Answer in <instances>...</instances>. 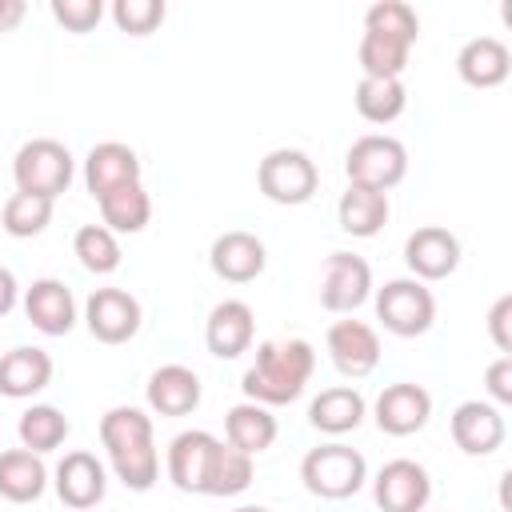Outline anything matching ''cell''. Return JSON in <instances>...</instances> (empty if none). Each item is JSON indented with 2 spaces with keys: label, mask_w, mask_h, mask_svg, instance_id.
<instances>
[{
  "label": "cell",
  "mask_w": 512,
  "mask_h": 512,
  "mask_svg": "<svg viewBox=\"0 0 512 512\" xmlns=\"http://www.w3.org/2000/svg\"><path fill=\"white\" fill-rule=\"evenodd\" d=\"M100 444L108 448L112 472L132 492H148L160 476V456L152 440V416H144L132 404H116L100 416Z\"/></svg>",
  "instance_id": "obj_1"
},
{
  "label": "cell",
  "mask_w": 512,
  "mask_h": 512,
  "mask_svg": "<svg viewBox=\"0 0 512 512\" xmlns=\"http://www.w3.org/2000/svg\"><path fill=\"white\" fill-rule=\"evenodd\" d=\"M316 372V352L308 340H264L256 348V360L252 368L244 372L240 388L252 404H264V408H276V404H292L304 384L312 380Z\"/></svg>",
  "instance_id": "obj_2"
},
{
  "label": "cell",
  "mask_w": 512,
  "mask_h": 512,
  "mask_svg": "<svg viewBox=\"0 0 512 512\" xmlns=\"http://www.w3.org/2000/svg\"><path fill=\"white\" fill-rule=\"evenodd\" d=\"M300 480L312 496L320 500H348L364 488L368 480V464L356 448L332 440V444H320L312 448L304 460H300Z\"/></svg>",
  "instance_id": "obj_3"
},
{
  "label": "cell",
  "mask_w": 512,
  "mask_h": 512,
  "mask_svg": "<svg viewBox=\"0 0 512 512\" xmlns=\"http://www.w3.org/2000/svg\"><path fill=\"white\" fill-rule=\"evenodd\" d=\"M72 172H76L72 152H68L60 140H52V136H36V140L20 144V152H16V160H12L16 192L44 196V200H56L60 192H68Z\"/></svg>",
  "instance_id": "obj_4"
},
{
  "label": "cell",
  "mask_w": 512,
  "mask_h": 512,
  "mask_svg": "<svg viewBox=\"0 0 512 512\" xmlns=\"http://www.w3.org/2000/svg\"><path fill=\"white\" fill-rule=\"evenodd\" d=\"M344 172H348V184H360V188H372V192H388L408 176V148L396 136L368 132L348 148Z\"/></svg>",
  "instance_id": "obj_5"
},
{
  "label": "cell",
  "mask_w": 512,
  "mask_h": 512,
  "mask_svg": "<svg viewBox=\"0 0 512 512\" xmlns=\"http://www.w3.org/2000/svg\"><path fill=\"white\" fill-rule=\"evenodd\" d=\"M376 320L400 340L424 336L436 320V296L412 276L388 280L384 288H376Z\"/></svg>",
  "instance_id": "obj_6"
},
{
  "label": "cell",
  "mask_w": 512,
  "mask_h": 512,
  "mask_svg": "<svg viewBox=\"0 0 512 512\" xmlns=\"http://www.w3.org/2000/svg\"><path fill=\"white\" fill-rule=\"evenodd\" d=\"M256 184L272 204H308L320 188V172L308 152L272 148L256 168Z\"/></svg>",
  "instance_id": "obj_7"
},
{
  "label": "cell",
  "mask_w": 512,
  "mask_h": 512,
  "mask_svg": "<svg viewBox=\"0 0 512 512\" xmlns=\"http://www.w3.org/2000/svg\"><path fill=\"white\" fill-rule=\"evenodd\" d=\"M372 296V268L356 252H332L320 272V304L328 312H356Z\"/></svg>",
  "instance_id": "obj_8"
},
{
  "label": "cell",
  "mask_w": 512,
  "mask_h": 512,
  "mask_svg": "<svg viewBox=\"0 0 512 512\" xmlns=\"http://www.w3.org/2000/svg\"><path fill=\"white\" fill-rule=\"evenodd\" d=\"M372 496H376V508L380 512H424L428 496H432V480H428V468L400 456V460H388L376 480H372Z\"/></svg>",
  "instance_id": "obj_9"
},
{
  "label": "cell",
  "mask_w": 512,
  "mask_h": 512,
  "mask_svg": "<svg viewBox=\"0 0 512 512\" xmlns=\"http://www.w3.org/2000/svg\"><path fill=\"white\" fill-rule=\"evenodd\" d=\"M84 324L100 344H124L140 332V300L124 288H96L84 304Z\"/></svg>",
  "instance_id": "obj_10"
},
{
  "label": "cell",
  "mask_w": 512,
  "mask_h": 512,
  "mask_svg": "<svg viewBox=\"0 0 512 512\" xmlns=\"http://www.w3.org/2000/svg\"><path fill=\"white\" fill-rule=\"evenodd\" d=\"M404 264L412 268V280H420V284L444 280L460 264V240L440 224H424L404 240Z\"/></svg>",
  "instance_id": "obj_11"
},
{
  "label": "cell",
  "mask_w": 512,
  "mask_h": 512,
  "mask_svg": "<svg viewBox=\"0 0 512 512\" xmlns=\"http://www.w3.org/2000/svg\"><path fill=\"white\" fill-rule=\"evenodd\" d=\"M376 428L388 432V436H412L428 424L432 416V396L428 388L412 384V380H400V384H388L380 396H376Z\"/></svg>",
  "instance_id": "obj_12"
},
{
  "label": "cell",
  "mask_w": 512,
  "mask_h": 512,
  "mask_svg": "<svg viewBox=\"0 0 512 512\" xmlns=\"http://www.w3.org/2000/svg\"><path fill=\"white\" fill-rule=\"evenodd\" d=\"M208 264L220 280L228 284H248L264 272L268 264V252H264V240L256 232H244V228H232V232H220L208 248Z\"/></svg>",
  "instance_id": "obj_13"
},
{
  "label": "cell",
  "mask_w": 512,
  "mask_h": 512,
  "mask_svg": "<svg viewBox=\"0 0 512 512\" xmlns=\"http://www.w3.org/2000/svg\"><path fill=\"white\" fill-rule=\"evenodd\" d=\"M324 344H328V356H332L336 372H344V376H352V380L368 376V372L380 364V336H376V328L364 324V320H336V324L328 328Z\"/></svg>",
  "instance_id": "obj_14"
},
{
  "label": "cell",
  "mask_w": 512,
  "mask_h": 512,
  "mask_svg": "<svg viewBox=\"0 0 512 512\" xmlns=\"http://www.w3.org/2000/svg\"><path fill=\"white\" fill-rule=\"evenodd\" d=\"M448 428H452L456 448L468 452V456H492L504 444V432H508L500 408L488 404V400H464V404H456Z\"/></svg>",
  "instance_id": "obj_15"
},
{
  "label": "cell",
  "mask_w": 512,
  "mask_h": 512,
  "mask_svg": "<svg viewBox=\"0 0 512 512\" xmlns=\"http://www.w3.org/2000/svg\"><path fill=\"white\" fill-rule=\"evenodd\" d=\"M216 444H220V440H216L212 432H204V428L180 432V436L168 444V480H172L180 492H200V496H204Z\"/></svg>",
  "instance_id": "obj_16"
},
{
  "label": "cell",
  "mask_w": 512,
  "mask_h": 512,
  "mask_svg": "<svg viewBox=\"0 0 512 512\" xmlns=\"http://www.w3.org/2000/svg\"><path fill=\"white\" fill-rule=\"evenodd\" d=\"M84 184H88L92 200H100L116 188L140 184V156L120 140H104L84 156Z\"/></svg>",
  "instance_id": "obj_17"
},
{
  "label": "cell",
  "mask_w": 512,
  "mask_h": 512,
  "mask_svg": "<svg viewBox=\"0 0 512 512\" xmlns=\"http://www.w3.org/2000/svg\"><path fill=\"white\" fill-rule=\"evenodd\" d=\"M56 496L84 512V508H96L108 492V476H104V464L92 456V452H64V460L56 464Z\"/></svg>",
  "instance_id": "obj_18"
},
{
  "label": "cell",
  "mask_w": 512,
  "mask_h": 512,
  "mask_svg": "<svg viewBox=\"0 0 512 512\" xmlns=\"http://www.w3.org/2000/svg\"><path fill=\"white\" fill-rule=\"evenodd\" d=\"M24 316L32 320L36 332H44V336H64V332H72V324H76V300H72V292H68L64 280L40 276V280H32V288L24 292Z\"/></svg>",
  "instance_id": "obj_19"
},
{
  "label": "cell",
  "mask_w": 512,
  "mask_h": 512,
  "mask_svg": "<svg viewBox=\"0 0 512 512\" xmlns=\"http://www.w3.org/2000/svg\"><path fill=\"white\" fill-rule=\"evenodd\" d=\"M252 336H256V316L244 300H220L212 312H208V324H204V344L212 356L220 360H236L240 352L252 348Z\"/></svg>",
  "instance_id": "obj_20"
},
{
  "label": "cell",
  "mask_w": 512,
  "mask_h": 512,
  "mask_svg": "<svg viewBox=\"0 0 512 512\" xmlns=\"http://www.w3.org/2000/svg\"><path fill=\"white\" fill-rule=\"evenodd\" d=\"M148 408L160 416H188L200 408V376L188 364H164L148 376Z\"/></svg>",
  "instance_id": "obj_21"
},
{
  "label": "cell",
  "mask_w": 512,
  "mask_h": 512,
  "mask_svg": "<svg viewBox=\"0 0 512 512\" xmlns=\"http://www.w3.org/2000/svg\"><path fill=\"white\" fill-rule=\"evenodd\" d=\"M52 380V356L44 348L20 344L12 352L0 356V396L8 400H28L36 392H44Z\"/></svg>",
  "instance_id": "obj_22"
},
{
  "label": "cell",
  "mask_w": 512,
  "mask_h": 512,
  "mask_svg": "<svg viewBox=\"0 0 512 512\" xmlns=\"http://www.w3.org/2000/svg\"><path fill=\"white\" fill-rule=\"evenodd\" d=\"M456 72L468 88H496L512 72V52L496 36H472L456 56Z\"/></svg>",
  "instance_id": "obj_23"
},
{
  "label": "cell",
  "mask_w": 512,
  "mask_h": 512,
  "mask_svg": "<svg viewBox=\"0 0 512 512\" xmlns=\"http://www.w3.org/2000/svg\"><path fill=\"white\" fill-rule=\"evenodd\" d=\"M364 412H368L364 396H360L356 388H348V384H336V388H324V392L308 404V424H312L316 432L344 436V432L360 428Z\"/></svg>",
  "instance_id": "obj_24"
},
{
  "label": "cell",
  "mask_w": 512,
  "mask_h": 512,
  "mask_svg": "<svg viewBox=\"0 0 512 512\" xmlns=\"http://www.w3.org/2000/svg\"><path fill=\"white\" fill-rule=\"evenodd\" d=\"M48 488V468L36 452L28 448H8L0 452V496L12 504H32Z\"/></svg>",
  "instance_id": "obj_25"
},
{
  "label": "cell",
  "mask_w": 512,
  "mask_h": 512,
  "mask_svg": "<svg viewBox=\"0 0 512 512\" xmlns=\"http://www.w3.org/2000/svg\"><path fill=\"white\" fill-rule=\"evenodd\" d=\"M388 192H372V188H360V184H348L340 204H336V220L348 236H376L384 224H388Z\"/></svg>",
  "instance_id": "obj_26"
},
{
  "label": "cell",
  "mask_w": 512,
  "mask_h": 512,
  "mask_svg": "<svg viewBox=\"0 0 512 512\" xmlns=\"http://www.w3.org/2000/svg\"><path fill=\"white\" fill-rule=\"evenodd\" d=\"M224 436H228L232 448H240L248 456H260L276 440V416L264 404H252V400L232 404L228 416H224Z\"/></svg>",
  "instance_id": "obj_27"
},
{
  "label": "cell",
  "mask_w": 512,
  "mask_h": 512,
  "mask_svg": "<svg viewBox=\"0 0 512 512\" xmlns=\"http://www.w3.org/2000/svg\"><path fill=\"white\" fill-rule=\"evenodd\" d=\"M352 100L368 124H392L404 112L408 92H404V80H396V76H360Z\"/></svg>",
  "instance_id": "obj_28"
},
{
  "label": "cell",
  "mask_w": 512,
  "mask_h": 512,
  "mask_svg": "<svg viewBox=\"0 0 512 512\" xmlns=\"http://www.w3.org/2000/svg\"><path fill=\"white\" fill-rule=\"evenodd\" d=\"M100 204V220L108 232H144L148 220H152V196L144 192V184H128V188H116L108 196L96 200Z\"/></svg>",
  "instance_id": "obj_29"
},
{
  "label": "cell",
  "mask_w": 512,
  "mask_h": 512,
  "mask_svg": "<svg viewBox=\"0 0 512 512\" xmlns=\"http://www.w3.org/2000/svg\"><path fill=\"white\" fill-rule=\"evenodd\" d=\"M68 432H72L68 416H64L60 408H52V404H32L28 412H20V424H16L20 448H28V452H36V456L60 448V444L68 440Z\"/></svg>",
  "instance_id": "obj_30"
},
{
  "label": "cell",
  "mask_w": 512,
  "mask_h": 512,
  "mask_svg": "<svg viewBox=\"0 0 512 512\" xmlns=\"http://www.w3.org/2000/svg\"><path fill=\"white\" fill-rule=\"evenodd\" d=\"M248 484H252V456L232 444H216L204 496H240Z\"/></svg>",
  "instance_id": "obj_31"
},
{
  "label": "cell",
  "mask_w": 512,
  "mask_h": 512,
  "mask_svg": "<svg viewBox=\"0 0 512 512\" xmlns=\"http://www.w3.org/2000/svg\"><path fill=\"white\" fill-rule=\"evenodd\" d=\"M408 52H412V44H404L396 36H380V32H364L360 48H356L364 76H396V80L408 68Z\"/></svg>",
  "instance_id": "obj_32"
},
{
  "label": "cell",
  "mask_w": 512,
  "mask_h": 512,
  "mask_svg": "<svg viewBox=\"0 0 512 512\" xmlns=\"http://www.w3.org/2000/svg\"><path fill=\"white\" fill-rule=\"evenodd\" d=\"M52 208L56 200H44V196H28V192H12L4 200V232L16 236V240H28V236H40L48 224H52Z\"/></svg>",
  "instance_id": "obj_33"
},
{
  "label": "cell",
  "mask_w": 512,
  "mask_h": 512,
  "mask_svg": "<svg viewBox=\"0 0 512 512\" xmlns=\"http://www.w3.org/2000/svg\"><path fill=\"white\" fill-rule=\"evenodd\" d=\"M72 252H76V260H80L88 272H96V276H108V272L120 268V240H116V232H108L104 224H84V228H76Z\"/></svg>",
  "instance_id": "obj_34"
},
{
  "label": "cell",
  "mask_w": 512,
  "mask_h": 512,
  "mask_svg": "<svg viewBox=\"0 0 512 512\" xmlns=\"http://www.w3.org/2000/svg\"><path fill=\"white\" fill-rule=\"evenodd\" d=\"M364 32H380V36H396L404 44H416L420 36V16L412 4L404 0H376L364 12Z\"/></svg>",
  "instance_id": "obj_35"
},
{
  "label": "cell",
  "mask_w": 512,
  "mask_h": 512,
  "mask_svg": "<svg viewBox=\"0 0 512 512\" xmlns=\"http://www.w3.org/2000/svg\"><path fill=\"white\" fill-rule=\"evenodd\" d=\"M164 0H116L112 4V20L120 32L128 36H148L164 24Z\"/></svg>",
  "instance_id": "obj_36"
},
{
  "label": "cell",
  "mask_w": 512,
  "mask_h": 512,
  "mask_svg": "<svg viewBox=\"0 0 512 512\" xmlns=\"http://www.w3.org/2000/svg\"><path fill=\"white\" fill-rule=\"evenodd\" d=\"M52 16L68 32H92L104 16V4L100 0H52Z\"/></svg>",
  "instance_id": "obj_37"
},
{
  "label": "cell",
  "mask_w": 512,
  "mask_h": 512,
  "mask_svg": "<svg viewBox=\"0 0 512 512\" xmlns=\"http://www.w3.org/2000/svg\"><path fill=\"white\" fill-rule=\"evenodd\" d=\"M488 336H492V344L500 348V356L512 352V296H500V300L488 308Z\"/></svg>",
  "instance_id": "obj_38"
},
{
  "label": "cell",
  "mask_w": 512,
  "mask_h": 512,
  "mask_svg": "<svg viewBox=\"0 0 512 512\" xmlns=\"http://www.w3.org/2000/svg\"><path fill=\"white\" fill-rule=\"evenodd\" d=\"M484 388L496 404H512V356H496L484 372Z\"/></svg>",
  "instance_id": "obj_39"
},
{
  "label": "cell",
  "mask_w": 512,
  "mask_h": 512,
  "mask_svg": "<svg viewBox=\"0 0 512 512\" xmlns=\"http://www.w3.org/2000/svg\"><path fill=\"white\" fill-rule=\"evenodd\" d=\"M16 300H20V284H16V276L0 264V316H8V312L16 308Z\"/></svg>",
  "instance_id": "obj_40"
},
{
  "label": "cell",
  "mask_w": 512,
  "mask_h": 512,
  "mask_svg": "<svg viewBox=\"0 0 512 512\" xmlns=\"http://www.w3.org/2000/svg\"><path fill=\"white\" fill-rule=\"evenodd\" d=\"M24 0H0V32H12L24 20Z\"/></svg>",
  "instance_id": "obj_41"
},
{
  "label": "cell",
  "mask_w": 512,
  "mask_h": 512,
  "mask_svg": "<svg viewBox=\"0 0 512 512\" xmlns=\"http://www.w3.org/2000/svg\"><path fill=\"white\" fill-rule=\"evenodd\" d=\"M232 512H268L264 504H240V508H232Z\"/></svg>",
  "instance_id": "obj_42"
}]
</instances>
